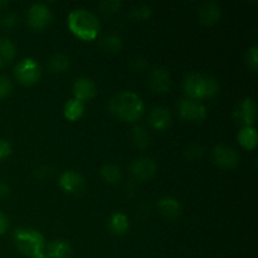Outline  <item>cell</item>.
Here are the masks:
<instances>
[{"mask_svg":"<svg viewBox=\"0 0 258 258\" xmlns=\"http://www.w3.org/2000/svg\"><path fill=\"white\" fill-rule=\"evenodd\" d=\"M108 110L116 118L125 122L140 120L145 111L143 98L133 91H122L113 96L108 102Z\"/></svg>","mask_w":258,"mask_h":258,"instance_id":"6da1fadb","label":"cell"},{"mask_svg":"<svg viewBox=\"0 0 258 258\" xmlns=\"http://www.w3.org/2000/svg\"><path fill=\"white\" fill-rule=\"evenodd\" d=\"M68 28L76 37L83 40H93L101 29L100 20L85 8H78L68 14Z\"/></svg>","mask_w":258,"mask_h":258,"instance_id":"7a4b0ae2","label":"cell"},{"mask_svg":"<svg viewBox=\"0 0 258 258\" xmlns=\"http://www.w3.org/2000/svg\"><path fill=\"white\" fill-rule=\"evenodd\" d=\"M183 88L189 98L198 101L214 97L219 92V83L212 76L190 72L184 77Z\"/></svg>","mask_w":258,"mask_h":258,"instance_id":"3957f363","label":"cell"},{"mask_svg":"<svg viewBox=\"0 0 258 258\" xmlns=\"http://www.w3.org/2000/svg\"><path fill=\"white\" fill-rule=\"evenodd\" d=\"M13 241L18 251L29 257L42 254L45 248V239L39 231L22 227L13 232Z\"/></svg>","mask_w":258,"mask_h":258,"instance_id":"277c9868","label":"cell"},{"mask_svg":"<svg viewBox=\"0 0 258 258\" xmlns=\"http://www.w3.org/2000/svg\"><path fill=\"white\" fill-rule=\"evenodd\" d=\"M14 76L23 85H33L42 76V67L34 58H24L14 68Z\"/></svg>","mask_w":258,"mask_h":258,"instance_id":"5b68a950","label":"cell"},{"mask_svg":"<svg viewBox=\"0 0 258 258\" xmlns=\"http://www.w3.org/2000/svg\"><path fill=\"white\" fill-rule=\"evenodd\" d=\"M52 22V12L44 3H34L27 12V23L32 29L42 30Z\"/></svg>","mask_w":258,"mask_h":258,"instance_id":"8992f818","label":"cell"},{"mask_svg":"<svg viewBox=\"0 0 258 258\" xmlns=\"http://www.w3.org/2000/svg\"><path fill=\"white\" fill-rule=\"evenodd\" d=\"M257 116L256 101L252 97H244L237 103V107L233 110L232 117L242 127L253 126Z\"/></svg>","mask_w":258,"mask_h":258,"instance_id":"52a82bcc","label":"cell"},{"mask_svg":"<svg viewBox=\"0 0 258 258\" xmlns=\"http://www.w3.org/2000/svg\"><path fill=\"white\" fill-rule=\"evenodd\" d=\"M181 118L191 122H201L207 117V107L202 102L191 98H183L178 105Z\"/></svg>","mask_w":258,"mask_h":258,"instance_id":"ba28073f","label":"cell"},{"mask_svg":"<svg viewBox=\"0 0 258 258\" xmlns=\"http://www.w3.org/2000/svg\"><path fill=\"white\" fill-rule=\"evenodd\" d=\"M212 156H213V161L216 163V165L221 166L223 169L236 168L239 164V160H241V156L237 153L236 149L231 148L228 145L214 146Z\"/></svg>","mask_w":258,"mask_h":258,"instance_id":"9c48e42d","label":"cell"},{"mask_svg":"<svg viewBox=\"0 0 258 258\" xmlns=\"http://www.w3.org/2000/svg\"><path fill=\"white\" fill-rule=\"evenodd\" d=\"M158 170V164L151 158H139L131 163L130 173L136 180H148L153 178Z\"/></svg>","mask_w":258,"mask_h":258,"instance_id":"30bf717a","label":"cell"},{"mask_svg":"<svg viewBox=\"0 0 258 258\" xmlns=\"http://www.w3.org/2000/svg\"><path fill=\"white\" fill-rule=\"evenodd\" d=\"M72 91L75 98L85 103L86 101H90L95 97L97 93V87L92 78L87 77V76H80L78 78H76Z\"/></svg>","mask_w":258,"mask_h":258,"instance_id":"8fae6325","label":"cell"},{"mask_svg":"<svg viewBox=\"0 0 258 258\" xmlns=\"http://www.w3.org/2000/svg\"><path fill=\"white\" fill-rule=\"evenodd\" d=\"M60 188L70 194H80L86 188V180L80 173L75 170H67L59 176L58 180Z\"/></svg>","mask_w":258,"mask_h":258,"instance_id":"7c38bea8","label":"cell"},{"mask_svg":"<svg viewBox=\"0 0 258 258\" xmlns=\"http://www.w3.org/2000/svg\"><path fill=\"white\" fill-rule=\"evenodd\" d=\"M149 86L156 93L168 92L171 86L170 73L163 67L154 68L149 75Z\"/></svg>","mask_w":258,"mask_h":258,"instance_id":"4fadbf2b","label":"cell"},{"mask_svg":"<svg viewBox=\"0 0 258 258\" xmlns=\"http://www.w3.org/2000/svg\"><path fill=\"white\" fill-rule=\"evenodd\" d=\"M222 10L221 7L216 2H207L201 3L198 8V17L201 23L204 25H213L219 22L221 19Z\"/></svg>","mask_w":258,"mask_h":258,"instance_id":"5bb4252c","label":"cell"},{"mask_svg":"<svg viewBox=\"0 0 258 258\" xmlns=\"http://www.w3.org/2000/svg\"><path fill=\"white\" fill-rule=\"evenodd\" d=\"M158 209L166 219H175L181 214V204L174 197H163L158 202Z\"/></svg>","mask_w":258,"mask_h":258,"instance_id":"9a60e30c","label":"cell"},{"mask_svg":"<svg viewBox=\"0 0 258 258\" xmlns=\"http://www.w3.org/2000/svg\"><path fill=\"white\" fill-rule=\"evenodd\" d=\"M171 123V113L168 108L159 107L153 108L149 113V125L155 130H165Z\"/></svg>","mask_w":258,"mask_h":258,"instance_id":"2e32d148","label":"cell"},{"mask_svg":"<svg viewBox=\"0 0 258 258\" xmlns=\"http://www.w3.org/2000/svg\"><path fill=\"white\" fill-rule=\"evenodd\" d=\"M107 226L111 233L116 234V236H122L127 232L128 227H130V222H128L127 216L125 213L115 212L108 218Z\"/></svg>","mask_w":258,"mask_h":258,"instance_id":"e0dca14e","label":"cell"},{"mask_svg":"<svg viewBox=\"0 0 258 258\" xmlns=\"http://www.w3.org/2000/svg\"><path fill=\"white\" fill-rule=\"evenodd\" d=\"M72 247L64 239H55L47 246L48 258H70Z\"/></svg>","mask_w":258,"mask_h":258,"instance_id":"ac0fdd59","label":"cell"},{"mask_svg":"<svg viewBox=\"0 0 258 258\" xmlns=\"http://www.w3.org/2000/svg\"><path fill=\"white\" fill-rule=\"evenodd\" d=\"M237 140L238 143L243 146L247 150H253L257 146L258 143V135L257 130L253 126H247V127H242L238 131V135H237Z\"/></svg>","mask_w":258,"mask_h":258,"instance_id":"d6986e66","label":"cell"},{"mask_svg":"<svg viewBox=\"0 0 258 258\" xmlns=\"http://www.w3.org/2000/svg\"><path fill=\"white\" fill-rule=\"evenodd\" d=\"M17 48L14 43L7 37L0 38V67H5L14 59Z\"/></svg>","mask_w":258,"mask_h":258,"instance_id":"ffe728a7","label":"cell"},{"mask_svg":"<svg viewBox=\"0 0 258 258\" xmlns=\"http://www.w3.org/2000/svg\"><path fill=\"white\" fill-rule=\"evenodd\" d=\"M83 112H85V103L75 97L70 98V100L66 102L64 108H63L64 117L70 121H76L78 120V118H81Z\"/></svg>","mask_w":258,"mask_h":258,"instance_id":"44dd1931","label":"cell"},{"mask_svg":"<svg viewBox=\"0 0 258 258\" xmlns=\"http://www.w3.org/2000/svg\"><path fill=\"white\" fill-rule=\"evenodd\" d=\"M100 175L106 183L116 184L122 179V170H121V168L117 164H105L100 169Z\"/></svg>","mask_w":258,"mask_h":258,"instance_id":"7402d4cb","label":"cell"},{"mask_svg":"<svg viewBox=\"0 0 258 258\" xmlns=\"http://www.w3.org/2000/svg\"><path fill=\"white\" fill-rule=\"evenodd\" d=\"M122 45L123 42L120 35L113 34V33L105 35L101 40V47L107 53H118L122 49Z\"/></svg>","mask_w":258,"mask_h":258,"instance_id":"603a6c76","label":"cell"},{"mask_svg":"<svg viewBox=\"0 0 258 258\" xmlns=\"http://www.w3.org/2000/svg\"><path fill=\"white\" fill-rule=\"evenodd\" d=\"M131 140L139 149H145L150 144V134L144 126H135L131 130Z\"/></svg>","mask_w":258,"mask_h":258,"instance_id":"cb8c5ba5","label":"cell"},{"mask_svg":"<svg viewBox=\"0 0 258 258\" xmlns=\"http://www.w3.org/2000/svg\"><path fill=\"white\" fill-rule=\"evenodd\" d=\"M70 67V58L63 53H55L49 59V70L52 72H64Z\"/></svg>","mask_w":258,"mask_h":258,"instance_id":"d4e9b609","label":"cell"},{"mask_svg":"<svg viewBox=\"0 0 258 258\" xmlns=\"http://www.w3.org/2000/svg\"><path fill=\"white\" fill-rule=\"evenodd\" d=\"M151 14H153V10H151V8L146 4H138L135 5V7L131 8L130 10L131 17L140 20L149 19V18L151 17Z\"/></svg>","mask_w":258,"mask_h":258,"instance_id":"484cf974","label":"cell"},{"mask_svg":"<svg viewBox=\"0 0 258 258\" xmlns=\"http://www.w3.org/2000/svg\"><path fill=\"white\" fill-rule=\"evenodd\" d=\"M244 60H246L247 67L251 68L252 71H257V68H258V47L256 44L248 48V50H247V53H246V57H244Z\"/></svg>","mask_w":258,"mask_h":258,"instance_id":"4316f807","label":"cell"},{"mask_svg":"<svg viewBox=\"0 0 258 258\" xmlns=\"http://www.w3.org/2000/svg\"><path fill=\"white\" fill-rule=\"evenodd\" d=\"M121 2L120 0H103L100 3V9L103 13H107V14H113V13H117L121 8Z\"/></svg>","mask_w":258,"mask_h":258,"instance_id":"83f0119b","label":"cell"},{"mask_svg":"<svg viewBox=\"0 0 258 258\" xmlns=\"http://www.w3.org/2000/svg\"><path fill=\"white\" fill-rule=\"evenodd\" d=\"M13 90V83L10 78L5 75H0V100L10 95Z\"/></svg>","mask_w":258,"mask_h":258,"instance_id":"f1b7e54d","label":"cell"},{"mask_svg":"<svg viewBox=\"0 0 258 258\" xmlns=\"http://www.w3.org/2000/svg\"><path fill=\"white\" fill-rule=\"evenodd\" d=\"M18 22V17L15 13H7L0 18V27L4 29H12L15 27Z\"/></svg>","mask_w":258,"mask_h":258,"instance_id":"f546056e","label":"cell"},{"mask_svg":"<svg viewBox=\"0 0 258 258\" xmlns=\"http://www.w3.org/2000/svg\"><path fill=\"white\" fill-rule=\"evenodd\" d=\"M203 155V148L198 144H190L185 150V156L190 160H197Z\"/></svg>","mask_w":258,"mask_h":258,"instance_id":"4dcf8cb0","label":"cell"},{"mask_svg":"<svg viewBox=\"0 0 258 258\" xmlns=\"http://www.w3.org/2000/svg\"><path fill=\"white\" fill-rule=\"evenodd\" d=\"M12 151L13 149L9 141L4 140V139H0V159L8 158L12 154Z\"/></svg>","mask_w":258,"mask_h":258,"instance_id":"1f68e13d","label":"cell"},{"mask_svg":"<svg viewBox=\"0 0 258 258\" xmlns=\"http://www.w3.org/2000/svg\"><path fill=\"white\" fill-rule=\"evenodd\" d=\"M131 67L135 71H144L146 67H148V62L144 58H135L131 62Z\"/></svg>","mask_w":258,"mask_h":258,"instance_id":"d6a6232c","label":"cell"},{"mask_svg":"<svg viewBox=\"0 0 258 258\" xmlns=\"http://www.w3.org/2000/svg\"><path fill=\"white\" fill-rule=\"evenodd\" d=\"M9 229V218L3 212H0V236Z\"/></svg>","mask_w":258,"mask_h":258,"instance_id":"836d02e7","label":"cell"},{"mask_svg":"<svg viewBox=\"0 0 258 258\" xmlns=\"http://www.w3.org/2000/svg\"><path fill=\"white\" fill-rule=\"evenodd\" d=\"M9 193H10L9 185H8L4 180H0V199L8 197L9 196Z\"/></svg>","mask_w":258,"mask_h":258,"instance_id":"e575fe53","label":"cell"},{"mask_svg":"<svg viewBox=\"0 0 258 258\" xmlns=\"http://www.w3.org/2000/svg\"><path fill=\"white\" fill-rule=\"evenodd\" d=\"M5 7H8V2H5V0H0V9Z\"/></svg>","mask_w":258,"mask_h":258,"instance_id":"d590c367","label":"cell"},{"mask_svg":"<svg viewBox=\"0 0 258 258\" xmlns=\"http://www.w3.org/2000/svg\"><path fill=\"white\" fill-rule=\"evenodd\" d=\"M33 258H48V256H47V254L42 253V254H38V256H35V257H33Z\"/></svg>","mask_w":258,"mask_h":258,"instance_id":"8d00e7d4","label":"cell"}]
</instances>
